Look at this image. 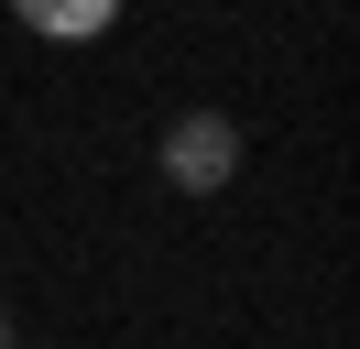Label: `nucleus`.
Returning a JSON list of instances; mask_svg holds the SVG:
<instances>
[{
	"label": "nucleus",
	"instance_id": "1",
	"mask_svg": "<svg viewBox=\"0 0 360 349\" xmlns=\"http://www.w3.org/2000/svg\"><path fill=\"white\" fill-rule=\"evenodd\" d=\"M229 174H240V131H229L219 109H186V120H164V186L219 196Z\"/></svg>",
	"mask_w": 360,
	"mask_h": 349
},
{
	"label": "nucleus",
	"instance_id": "2",
	"mask_svg": "<svg viewBox=\"0 0 360 349\" xmlns=\"http://www.w3.org/2000/svg\"><path fill=\"white\" fill-rule=\"evenodd\" d=\"M11 11H22L44 44H98V33L120 22V0H11Z\"/></svg>",
	"mask_w": 360,
	"mask_h": 349
},
{
	"label": "nucleus",
	"instance_id": "3",
	"mask_svg": "<svg viewBox=\"0 0 360 349\" xmlns=\"http://www.w3.org/2000/svg\"><path fill=\"white\" fill-rule=\"evenodd\" d=\"M0 349H22V338H11V305H0Z\"/></svg>",
	"mask_w": 360,
	"mask_h": 349
}]
</instances>
